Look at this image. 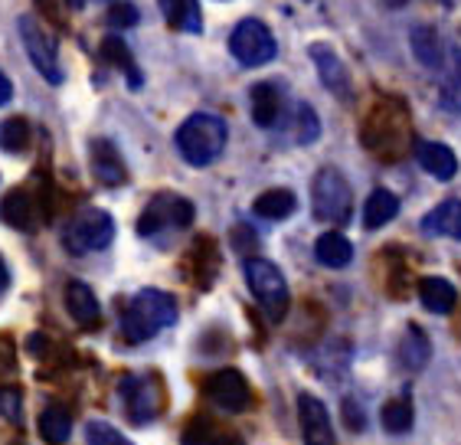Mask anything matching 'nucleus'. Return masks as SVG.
<instances>
[{
	"mask_svg": "<svg viewBox=\"0 0 461 445\" xmlns=\"http://www.w3.org/2000/svg\"><path fill=\"white\" fill-rule=\"evenodd\" d=\"M158 7L170 27L184 30V33H200L203 30V17H200L196 0H158Z\"/></svg>",
	"mask_w": 461,
	"mask_h": 445,
	"instance_id": "21",
	"label": "nucleus"
},
{
	"mask_svg": "<svg viewBox=\"0 0 461 445\" xmlns=\"http://www.w3.org/2000/svg\"><path fill=\"white\" fill-rule=\"evenodd\" d=\"M66 312L72 314V321H79L86 328L98 324V318H102L95 292H92L86 282H69V286H66Z\"/></svg>",
	"mask_w": 461,
	"mask_h": 445,
	"instance_id": "17",
	"label": "nucleus"
},
{
	"mask_svg": "<svg viewBox=\"0 0 461 445\" xmlns=\"http://www.w3.org/2000/svg\"><path fill=\"white\" fill-rule=\"evenodd\" d=\"M0 403H4V406H0V410H4V413H10V419H14V422H17V419H20V406H17V403H20V396H17V393H14V390H10V393H0Z\"/></svg>",
	"mask_w": 461,
	"mask_h": 445,
	"instance_id": "35",
	"label": "nucleus"
},
{
	"mask_svg": "<svg viewBox=\"0 0 461 445\" xmlns=\"http://www.w3.org/2000/svg\"><path fill=\"white\" fill-rule=\"evenodd\" d=\"M455 66H452V76L448 82L442 86V108L448 112H461V50H455Z\"/></svg>",
	"mask_w": 461,
	"mask_h": 445,
	"instance_id": "33",
	"label": "nucleus"
},
{
	"mask_svg": "<svg viewBox=\"0 0 461 445\" xmlns=\"http://www.w3.org/2000/svg\"><path fill=\"white\" fill-rule=\"evenodd\" d=\"M0 144H4V151L17 154L23 151L30 144V122L27 118H7L4 125H0Z\"/></svg>",
	"mask_w": 461,
	"mask_h": 445,
	"instance_id": "31",
	"label": "nucleus"
},
{
	"mask_svg": "<svg viewBox=\"0 0 461 445\" xmlns=\"http://www.w3.org/2000/svg\"><path fill=\"white\" fill-rule=\"evenodd\" d=\"M429 357H432V344H429V338L416 328V324H409L406 334H402V341H400L402 367H406V370H422V367L429 364Z\"/></svg>",
	"mask_w": 461,
	"mask_h": 445,
	"instance_id": "26",
	"label": "nucleus"
},
{
	"mask_svg": "<svg viewBox=\"0 0 461 445\" xmlns=\"http://www.w3.org/2000/svg\"><path fill=\"white\" fill-rule=\"evenodd\" d=\"M396 213H400V196L383 187L373 190L364 204V226L366 230H380V226H386Z\"/></svg>",
	"mask_w": 461,
	"mask_h": 445,
	"instance_id": "24",
	"label": "nucleus"
},
{
	"mask_svg": "<svg viewBox=\"0 0 461 445\" xmlns=\"http://www.w3.org/2000/svg\"><path fill=\"white\" fill-rule=\"evenodd\" d=\"M226 138H230V128L220 115H210V112H196L177 128L174 141H177L180 158L190 164V168H210L216 158L226 148Z\"/></svg>",
	"mask_w": 461,
	"mask_h": 445,
	"instance_id": "2",
	"label": "nucleus"
},
{
	"mask_svg": "<svg viewBox=\"0 0 461 445\" xmlns=\"http://www.w3.org/2000/svg\"><path fill=\"white\" fill-rule=\"evenodd\" d=\"M102 59L118 66V69H124L128 89H138V86H141V72H138V66H134L131 46L124 43L122 36H105V40H102Z\"/></svg>",
	"mask_w": 461,
	"mask_h": 445,
	"instance_id": "23",
	"label": "nucleus"
},
{
	"mask_svg": "<svg viewBox=\"0 0 461 445\" xmlns=\"http://www.w3.org/2000/svg\"><path fill=\"white\" fill-rule=\"evenodd\" d=\"M141 20V14H138V7L134 4H128V0H118V4H112V10H108V23L118 30H128L134 27Z\"/></svg>",
	"mask_w": 461,
	"mask_h": 445,
	"instance_id": "34",
	"label": "nucleus"
},
{
	"mask_svg": "<svg viewBox=\"0 0 461 445\" xmlns=\"http://www.w3.org/2000/svg\"><path fill=\"white\" fill-rule=\"evenodd\" d=\"M115 240V220L112 213L98 210V206H86L72 216L69 226L62 230V246L72 252V256H86V252H98L112 246Z\"/></svg>",
	"mask_w": 461,
	"mask_h": 445,
	"instance_id": "4",
	"label": "nucleus"
},
{
	"mask_svg": "<svg viewBox=\"0 0 461 445\" xmlns=\"http://www.w3.org/2000/svg\"><path fill=\"white\" fill-rule=\"evenodd\" d=\"M82 4H86V0H69V7H72V10H79Z\"/></svg>",
	"mask_w": 461,
	"mask_h": 445,
	"instance_id": "39",
	"label": "nucleus"
},
{
	"mask_svg": "<svg viewBox=\"0 0 461 445\" xmlns=\"http://www.w3.org/2000/svg\"><path fill=\"white\" fill-rule=\"evenodd\" d=\"M292 125H294V141L298 144H314L321 138V118L314 115V108L304 105V102L294 105Z\"/></svg>",
	"mask_w": 461,
	"mask_h": 445,
	"instance_id": "30",
	"label": "nucleus"
},
{
	"mask_svg": "<svg viewBox=\"0 0 461 445\" xmlns=\"http://www.w3.org/2000/svg\"><path fill=\"white\" fill-rule=\"evenodd\" d=\"M380 422L386 432H393V436H406L409 429H412V406H409V400L386 403L380 413Z\"/></svg>",
	"mask_w": 461,
	"mask_h": 445,
	"instance_id": "29",
	"label": "nucleus"
},
{
	"mask_svg": "<svg viewBox=\"0 0 461 445\" xmlns=\"http://www.w3.org/2000/svg\"><path fill=\"white\" fill-rule=\"evenodd\" d=\"M311 200L314 216L324 222H347L350 220V184L338 168H321L311 180Z\"/></svg>",
	"mask_w": 461,
	"mask_h": 445,
	"instance_id": "5",
	"label": "nucleus"
},
{
	"mask_svg": "<svg viewBox=\"0 0 461 445\" xmlns=\"http://www.w3.org/2000/svg\"><path fill=\"white\" fill-rule=\"evenodd\" d=\"M0 216L7 226L20 232H33L36 230V204L27 190H10L4 200H0Z\"/></svg>",
	"mask_w": 461,
	"mask_h": 445,
	"instance_id": "15",
	"label": "nucleus"
},
{
	"mask_svg": "<svg viewBox=\"0 0 461 445\" xmlns=\"http://www.w3.org/2000/svg\"><path fill=\"white\" fill-rule=\"evenodd\" d=\"M230 53L232 59L240 66H249V69H256V66H266L276 59L278 46H276V36L272 30L262 23V20H240L230 33Z\"/></svg>",
	"mask_w": 461,
	"mask_h": 445,
	"instance_id": "6",
	"label": "nucleus"
},
{
	"mask_svg": "<svg viewBox=\"0 0 461 445\" xmlns=\"http://www.w3.org/2000/svg\"><path fill=\"white\" fill-rule=\"evenodd\" d=\"M184 445H242V442L232 432H226V429L213 426L210 419H194L184 429Z\"/></svg>",
	"mask_w": 461,
	"mask_h": 445,
	"instance_id": "28",
	"label": "nucleus"
},
{
	"mask_svg": "<svg viewBox=\"0 0 461 445\" xmlns=\"http://www.w3.org/2000/svg\"><path fill=\"white\" fill-rule=\"evenodd\" d=\"M294 206H298V200H294L292 190L276 187V190L258 194L252 210H256V216H262V220H288V216L294 213Z\"/></svg>",
	"mask_w": 461,
	"mask_h": 445,
	"instance_id": "25",
	"label": "nucleus"
},
{
	"mask_svg": "<svg viewBox=\"0 0 461 445\" xmlns=\"http://www.w3.org/2000/svg\"><path fill=\"white\" fill-rule=\"evenodd\" d=\"M174 321H177L174 295L160 292V288H141V292L131 295L122 304L118 328H122V338L128 344H144V341H151L164 328H170Z\"/></svg>",
	"mask_w": 461,
	"mask_h": 445,
	"instance_id": "1",
	"label": "nucleus"
},
{
	"mask_svg": "<svg viewBox=\"0 0 461 445\" xmlns=\"http://www.w3.org/2000/svg\"><path fill=\"white\" fill-rule=\"evenodd\" d=\"M298 422H302L304 445H334L330 413L318 396H311V393H302V396H298Z\"/></svg>",
	"mask_w": 461,
	"mask_h": 445,
	"instance_id": "12",
	"label": "nucleus"
},
{
	"mask_svg": "<svg viewBox=\"0 0 461 445\" xmlns=\"http://www.w3.org/2000/svg\"><path fill=\"white\" fill-rule=\"evenodd\" d=\"M314 256H318L321 266L344 268V266H350V259H354V246H350V240H347L344 232L330 230V232H324V236H318Z\"/></svg>",
	"mask_w": 461,
	"mask_h": 445,
	"instance_id": "20",
	"label": "nucleus"
},
{
	"mask_svg": "<svg viewBox=\"0 0 461 445\" xmlns=\"http://www.w3.org/2000/svg\"><path fill=\"white\" fill-rule=\"evenodd\" d=\"M7 286H10V268H7V262H4V256H0V295L7 292Z\"/></svg>",
	"mask_w": 461,
	"mask_h": 445,
	"instance_id": "37",
	"label": "nucleus"
},
{
	"mask_svg": "<svg viewBox=\"0 0 461 445\" xmlns=\"http://www.w3.org/2000/svg\"><path fill=\"white\" fill-rule=\"evenodd\" d=\"M206 396L213 406H220L222 413H242L252 400L249 393V380L240 370H220L206 380Z\"/></svg>",
	"mask_w": 461,
	"mask_h": 445,
	"instance_id": "10",
	"label": "nucleus"
},
{
	"mask_svg": "<svg viewBox=\"0 0 461 445\" xmlns=\"http://www.w3.org/2000/svg\"><path fill=\"white\" fill-rule=\"evenodd\" d=\"M194 204L180 194H158L151 204L144 206V213L138 216L134 230L138 236H154L160 230H184L194 222Z\"/></svg>",
	"mask_w": 461,
	"mask_h": 445,
	"instance_id": "7",
	"label": "nucleus"
},
{
	"mask_svg": "<svg viewBox=\"0 0 461 445\" xmlns=\"http://www.w3.org/2000/svg\"><path fill=\"white\" fill-rule=\"evenodd\" d=\"M124 400V413L131 422H151L160 410H164V386L158 377H124L118 386Z\"/></svg>",
	"mask_w": 461,
	"mask_h": 445,
	"instance_id": "8",
	"label": "nucleus"
},
{
	"mask_svg": "<svg viewBox=\"0 0 461 445\" xmlns=\"http://www.w3.org/2000/svg\"><path fill=\"white\" fill-rule=\"evenodd\" d=\"M386 4H390V7H402V4H406V0H386Z\"/></svg>",
	"mask_w": 461,
	"mask_h": 445,
	"instance_id": "40",
	"label": "nucleus"
},
{
	"mask_svg": "<svg viewBox=\"0 0 461 445\" xmlns=\"http://www.w3.org/2000/svg\"><path fill=\"white\" fill-rule=\"evenodd\" d=\"M10 98H14V82H10L7 76H4V72H0V108L7 105Z\"/></svg>",
	"mask_w": 461,
	"mask_h": 445,
	"instance_id": "36",
	"label": "nucleus"
},
{
	"mask_svg": "<svg viewBox=\"0 0 461 445\" xmlns=\"http://www.w3.org/2000/svg\"><path fill=\"white\" fill-rule=\"evenodd\" d=\"M249 98H252V122H256L258 128H276L278 108H282V98H278L276 86L258 82V86H252Z\"/></svg>",
	"mask_w": 461,
	"mask_h": 445,
	"instance_id": "22",
	"label": "nucleus"
},
{
	"mask_svg": "<svg viewBox=\"0 0 461 445\" xmlns=\"http://www.w3.org/2000/svg\"><path fill=\"white\" fill-rule=\"evenodd\" d=\"M86 442L89 445H134L124 432H118L115 426H108V422H102V419L86 422Z\"/></svg>",
	"mask_w": 461,
	"mask_h": 445,
	"instance_id": "32",
	"label": "nucleus"
},
{
	"mask_svg": "<svg viewBox=\"0 0 461 445\" xmlns=\"http://www.w3.org/2000/svg\"><path fill=\"white\" fill-rule=\"evenodd\" d=\"M92 174L98 177V184H105V187H122L124 177H128V168H124L122 154L112 141L105 138H98L92 141Z\"/></svg>",
	"mask_w": 461,
	"mask_h": 445,
	"instance_id": "13",
	"label": "nucleus"
},
{
	"mask_svg": "<svg viewBox=\"0 0 461 445\" xmlns=\"http://www.w3.org/2000/svg\"><path fill=\"white\" fill-rule=\"evenodd\" d=\"M40 436H43L46 445H66L72 436V416L62 406H46L40 413Z\"/></svg>",
	"mask_w": 461,
	"mask_h": 445,
	"instance_id": "27",
	"label": "nucleus"
},
{
	"mask_svg": "<svg viewBox=\"0 0 461 445\" xmlns=\"http://www.w3.org/2000/svg\"><path fill=\"white\" fill-rule=\"evenodd\" d=\"M20 40H23V50H27L30 63L36 66V72H40L50 86H59L62 69H59V59H56V43L46 36V30L40 27L33 17H20Z\"/></svg>",
	"mask_w": 461,
	"mask_h": 445,
	"instance_id": "9",
	"label": "nucleus"
},
{
	"mask_svg": "<svg viewBox=\"0 0 461 445\" xmlns=\"http://www.w3.org/2000/svg\"><path fill=\"white\" fill-rule=\"evenodd\" d=\"M416 160L419 168L432 174L435 180H452L458 174V158L448 144L442 141H419L416 144Z\"/></svg>",
	"mask_w": 461,
	"mask_h": 445,
	"instance_id": "14",
	"label": "nucleus"
},
{
	"mask_svg": "<svg viewBox=\"0 0 461 445\" xmlns=\"http://www.w3.org/2000/svg\"><path fill=\"white\" fill-rule=\"evenodd\" d=\"M308 56L311 63H314V69H318L321 86L328 92H334L338 98H350V72H347L344 59L328 43H311Z\"/></svg>",
	"mask_w": 461,
	"mask_h": 445,
	"instance_id": "11",
	"label": "nucleus"
},
{
	"mask_svg": "<svg viewBox=\"0 0 461 445\" xmlns=\"http://www.w3.org/2000/svg\"><path fill=\"white\" fill-rule=\"evenodd\" d=\"M246 282H249V292L256 295V302L262 304V312H266L268 321H282L288 314V282L285 276L278 272L276 262H268V259H258V256H249L246 266Z\"/></svg>",
	"mask_w": 461,
	"mask_h": 445,
	"instance_id": "3",
	"label": "nucleus"
},
{
	"mask_svg": "<svg viewBox=\"0 0 461 445\" xmlns=\"http://www.w3.org/2000/svg\"><path fill=\"white\" fill-rule=\"evenodd\" d=\"M419 302L426 304V312L432 314H448L458 302V292L448 278L442 276H429L419 282Z\"/></svg>",
	"mask_w": 461,
	"mask_h": 445,
	"instance_id": "19",
	"label": "nucleus"
},
{
	"mask_svg": "<svg viewBox=\"0 0 461 445\" xmlns=\"http://www.w3.org/2000/svg\"><path fill=\"white\" fill-rule=\"evenodd\" d=\"M422 232L429 236H452L461 242V200H442L432 213L422 216Z\"/></svg>",
	"mask_w": 461,
	"mask_h": 445,
	"instance_id": "18",
	"label": "nucleus"
},
{
	"mask_svg": "<svg viewBox=\"0 0 461 445\" xmlns=\"http://www.w3.org/2000/svg\"><path fill=\"white\" fill-rule=\"evenodd\" d=\"M409 46H412V56H416V63L422 66V69L438 72L445 66V46L432 27H412Z\"/></svg>",
	"mask_w": 461,
	"mask_h": 445,
	"instance_id": "16",
	"label": "nucleus"
},
{
	"mask_svg": "<svg viewBox=\"0 0 461 445\" xmlns=\"http://www.w3.org/2000/svg\"><path fill=\"white\" fill-rule=\"evenodd\" d=\"M36 4H40V10H43L46 17H53L56 23H59V17H56V10H53V4H50V0H36Z\"/></svg>",
	"mask_w": 461,
	"mask_h": 445,
	"instance_id": "38",
	"label": "nucleus"
}]
</instances>
